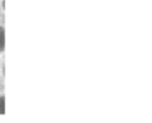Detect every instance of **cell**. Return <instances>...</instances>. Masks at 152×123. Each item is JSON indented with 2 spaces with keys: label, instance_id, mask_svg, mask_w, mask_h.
I'll use <instances>...</instances> for the list:
<instances>
[{
  "label": "cell",
  "instance_id": "obj_2",
  "mask_svg": "<svg viewBox=\"0 0 152 123\" xmlns=\"http://www.w3.org/2000/svg\"><path fill=\"white\" fill-rule=\"evenodd\" d=\"M5 114V96L3 92H0V115Z\"/></svg>",
  "mask_w": 152,
  "mask_h": 123
},
{
  "label": "cell",
  "instance_id": "obj_1",
  "mask_svg": "<svg viewBox=\"0 0 152 123\" xmlns=\"http://www.w3.org/2000/svg\"><path fill=\"white\" fill-rule=\"evenodd\" d=\"M5 48V29L3 26H0V54L4 52Z\"/></svg>",
  "mask_w": 152,
  "mask_h": 123
}]
</instances>
